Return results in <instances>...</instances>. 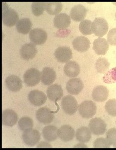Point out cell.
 Wrapping results in <instances>:
<instances>
[{
  "label": "cell",
  "mask_w": 116,
  "mask_h": 150,
  "mask_svg": "<svg viewBox=\"0 0 116 150\" xmlns=\"http://www.w3.org/2000/svg\"><path fill=\"white\" fill-rule=\"evenodd\" d=\"M2 21L3 24L8 27H12L19 21V16L17 11L6 4H2Z\"/></svg>",
  "instance_id": "obj_1"
},
{
  "label": "cell",
  "mask_w": 116,
  "mask_h": 150,
  "mask_svg": "<svg viewBox=\"0 0 116 150\" xmlns=\"http://www.w3.org/2000/svg\"><path fill=\"white\" fill-rule=\"evenodd\" d=\"M96 103L92 100H85L78 106V112L81 117L88 119L93 117L96 112Z\"/></svg>",
  "instance_id": "obj_2"
},
{
  "label": "cell",
  "mask_w": 116,
  "mask_h": 150,
  "mask_svg": "<svg viewBox=\"0 0 116 150\" xmlns=\"http://www.w3.org/2000/svg\"><path fill=\"white\" fill-rule=\"evenodd\" d=\"M61 105L64 112L69 115L75 114L79 106L76 99L70 95H66L63 97Z\"/></svg>",
  "instance_id": "obj_3"
},
{
  "label": "cell",
  "mask_w": 116,
  "mask_h": 150,
  "mask_svg": "<svg viewBox=\"0 0 116 150\" xmlns=\"http://www.w3.org/2000/svg\"><path fill=\"white\" fill-rule=\"evenodd\" d=\"M92 33L96 36L103 37L108 30V24L106 19L103 18H96L92 23Z\"/></svg>",
  "instance_id": "obj_4"
},
{
  "label": "cell",
  "mask_w": 116,
  "mask_h": 150,
  "mask_svg": "<svg viewBox=\"0 0 116 150\" xmlns=\"http://www.w3.org/2000/svg\"><path fill=\"white\" fill-rule=\"evenodd\" d=\"M24 82L28 87H34L38 84L41 80V73L34 68L29 69L23 75Z\"/></svg>",
  "instance_id": "obj_5"
},
{
  "label": "cell",
  "mask_w": 116,
  "mask_h": 150,
  "mask_svg": "<svg viewBox=\"0 0 116 150\" xmlns=\"http://www.w3.org/2000/svg\"><path fill=\"white\" fill-rule=\"evenodd\" d=\"M22 138L25 144L29 146H34L40 141L41 134L38 131L32 128L24 131Z\"/></svg>",
  "instance_id": "obj_6"
},
{
  "label": "cell",
  "mask_w": 116,
  "mask_h": 150,
  "mask_svg": "<svg viewBox=\"0 0 116 150\" xmlns=\"http://www.w3.org/2000/svg\"><path fill=\"white\" fill-rule=\"evenodd\" d=\"M89 128L92 133L95 135H102L106 131L107 125L102 119L97 117L90 120Z\"/></svg>",
  "instance_id": "obj_7"
},
{
  "label": "cell",
  "mask_w": 116,
  "mask_h": 150,
  "mask_svg": "<svg viewBox=\"0 0 116 150\" xmlns=\"http://www.w3.org/2000/svg\"><path fill=\"white\" fill-rule=\"evenodd\" d=\"M29 37L32 43L36 45H40L46 42L48 39V34L43 29L34 28L30 32Z\"/></svg>",
  "instance_id": "obj_8"
},
{
  "label": "cell",
  "mask_w": 116,
  "mask_h": 150,
  "mask_svg": "<svg viewBox=\"0 0 116 150\" xmlns=\"http://www.w3.org/2000/svg\"><path fill=\"white\" fill-rule=\"evenodd\" d=\"M84 83L79 78L70 79L67 82L66 89L69 94L77 95L79 94L84 88Z\"/></svg>",
  "instance_id": "obj_9"
},
{
  "label": "cell",
  "mask_w": 116,
  "mask_h": 150,
  "mask_svg": "<svg viewBox=\"0 0 116 150\" xmlns=\"http://www.w3.org/2000/svg\"><path fill=\"white\" fill-rule=\"evenodd\" d=\"M36 117L37 120L41 123L49 124L53 121L54 115L50 109L47 107H43L36 112Z\"/></svg>",
  "instance_id": "obj_10"
},
{
  "label": "cell",
  "mask_w": 116,
  "mask_h": 150,
  "mask_svg": "<svg viewBox=\"0 0 116 150\" xmlns=\"http://www.w3.org/2000/svg\"><path fill=\"white\" fill-rule=\"evenodd\" d=\"M29 100L30 103L34 106H41L46 103L47 96L41 91L34 90L29 93Z\"/></svg>",
  "instance_id": "obj_11"
},
{
  "label": "cell",
  "mask_w": 116,
  "mask_h": 150,
  "mask_svg": "<svg viewBox=\"0 0 116 150\" xmlns=\"http://www.w3.org/2000/svg\"><path fill=\"white\" fill-rule=\"evenodd\" d=\"M37 52L38 50L36 45L31 42L23 45L20 50L21 56L25 60L33 59L36 56Z\"/></svg>",
  "instance_id": "obj_12"
},
{
  "label": "cell",
  "mask_w": 116,
  "mask_h": 150,
  "mask_svg": "<svg viewBox=\"0 0 116 150\" xmlns=\"http://www.w3.org/2000/svg\"><path fill=\"white\" fill-rule=\"evenodd\" d=\"M54 55L58 62L66 63L72 59V51L69 47L61 46L59 47L56 50Z\"/></svg>",
  "instance_id": "obj_13"
},
{
  "label": "cell",
  "mask_w": 116,
  "mask_h": 150,
  "mask_svg": "<svg viewBox=\"0 0 116 150\" xmlns=\"http://www.w3.org/2000/svg\"><path fill=\"white\" fill-rule=\"evenodd\" d=\"M18 115L13 110L7 109L2 112V124L5 126L12 127L18 122Z\"/></svg>",
  "instance_id": "obj_14"
},
{
  "label": "cell",
  "mask_w": 116,
  "mask_h": 150,
  "mask_svg": "<svg viewBox=\"0 0 116 150\" xmlns=\"http://www.w3.org/2000/svg\"><path fill=\"white\" fill-rule=\"evenodd\" d=\"M92 95V99L95 101L103 102L106 100L108 97V89L103 85L96 86L93 89Z\"/></svg>",
  "instance_id": "obj_15"
},
{
  "label": "cell",
  "mask_w": 116,
  "mask_h": 150,
  "mask_svg": "<svg viewBox=\"0 0 116 150\" xmlns=\"http://www.w3.org/2000/svg\"><path fill=\"white\" fill-rule=\"evenodd\" d=\"M47 93L50 100L57 101L60 100L63 97V90L61 86L55 83L48 87Z\"/></svg>",
  "instance_id": "obj_16"
},
{
  "label": "cell",
  "mask_w": 116,
  "mask_h": 150,
  "mask_svg": "<svg viewBox=\"0 0 116 150\" xmlns=\"http://www.w3.org/2000/svg\"><path fill=\"white\" fill-rule=\"evenodd\" d=\"M58 137L62 141L68 142L72 140L75 136V131L71 126L63 125L58 130Z\"/></svg>",
  "instance_id": "obj_17"
},
{
  "label": "cell",
  "mask_w": 116,
  "mask_h": 150,
  "mask_svg": "<svg viewBox=\"0 0 116 150\" xmlns=\"http://www.w3.org/2000/svg\"><path fill=\"white\" fill-rule=\"evenodd\" d=\"M73 48L79 52L87 51L90 48V42L88 39L84 36H79L74 39L72 42Z\"/></svg>",
  "instance_id": "obj_18"
},
{
  "label": "cell",
  "mask_w": 116,
  "mask_h": 150,
  "mask_svg": "<svg viewBox=\"0 0 116 150\" xmlns=\"http://www.w3.org/2000/svg\"><path fill=\"white\" fill-rule=\"evenodd\" d=\"M109 45L105 38L99 37L93 42V50L98 55H105L107 52Z\"/></svg>",
  "instance_id": "obj_19"
},
{
  "label": "cell",
  "mask_w": 116,
  "mask_h": 150,
  "mask_svg": "<svg viewBox=\"0 0 116 150\" xmlns=\"http://www.w3.org/2000/svg\"><path fill=\"white\" fill-rule=\"evenodd\" d=\"M87 13V8L81 4H78L71 8L70 16L75 21H82L86 17Z\"/></svg>",
  "instance_id": "obj_20"
},
{
  "label": "cell",
  "mask_w": 116,
  "mask_h": 150,
  "mask_svg": "<svg viewBox=\"0 0 116 150\" xmlns=\"http://www.w3.org/2000/svg\"><path fill=\"white\" fill-rule=\"evenodd\" d=\"M57 78L54 69L50 67L43 68L41 72V81L44 85H50L53 83Z\"/></svg>",
  "instance_id": "obj_21"
},
{
  "label": "cell",
  "mask_w": 116,
  "mask_h": 150,
  "mask_svg": "<svg viewBox=\"0 0 116 150\" xmlns=\"http://www.w3.org/2000/svg\"><path fill=\"white\" fill-rule=\"evenodd\" d=\"M53 23L54 26L57 29H65L69 27L71 20L67 13H62L55 16Z\"/></svg>",
  "instance_id": "obj_22"
},
{
  "label": "cell",
  "mask_w": 116,
  "mask_h": 150,
  "mask_svg": "<svg viewBox=\"0 0 116 150\" xmlns=\"http://www.w3.org/2000/svg\"><path fill=\"white\" fill-rule=\"evenodd\" d=\"M5 83L7 88L14 92L18 91L22 87V81L16 75H10L6 78Z\"/></svg>",
  "instance_id": "obj_23"
},
{
  "label": "cell",
  "mask_w": 116,
  "mask_h": 150,
  "mask_svg": "<svg viewBox=\"0 0 116 150\" xmlns=\"http://www.w3.org/2000/svg\"><path fill=\"white\" fill-rule=\"evenodd\" d=\"M64 71L69 78H75L80 73V68L77 62L70 61L67 62L64 66Z\"/></svg>",
  "instance_id": "obj_24"
},
{
  "label": "cell",
  "mask_w": 116,
  "mask_h": 150,
  "mask_svg": "<svg viewBox=\"0 0 116 150\" xmlns=\"http://www.w3.org/2000/svg\"><path fill=\"white\" fill-rule=\"evenodd\" d=\"M76 139L78 141L82 143L88 142L92 138V132L88 127L83 126L76 131Z\"/></svg>",
  "instance_id": "obj_25"
},
{
  "label": "cell",
  "mask_w": 116,
  "mask_h": 150,
  "mask_svg": "<svg viewBox=\"0 0 116 150\" xmlns=\"http://www.w3.org/2000/svg\"><path fill=\"white\" fill-rule=\"evenodd\" d=\"M58 128L53 125H48L44 127L42 130V134L45 140L53 142L57 139Z\"/></svg>",
  "instance_id": "obj_26"
},
{
  "label": "cell",
  "mask_w": 116,
  "mask_h": 150,
  "mask_svg": "<svg viewBox=\"0 0 116 150\" xmlns=\"http://www.w3.org/2000/svg\"><path fill=\"white\" fill-rule=\"evenodd\" d=\"M32 27V23L29 18L20 19L16 24L17 31L23 34H27L30 33Z\"/></svg>",
  "instance_id": "obj_27"
},
{
  "label": "cell",
  "mask_w": 116,
  "mask_h": 150,
  "mask_svg": "<svg viewBox=\"0 0 116 150\" xmlns=\"http://www.w3.org/2000/svg\"><path fill=\"white\" fill-rule=\"evenodd\" d=\"M63 8L62 3L57 2L46 3V10L48 13L52 15H58Z\"/></svg>",
  "instance_id": "obj_28"
},
{
  "label": "cell",
  "mask_w": 116,
  "mask_h": 150,
  "mask_svg": "<svg viewBox=\"0 0 116 150\" xmlns=\"http://www.w3.org/2000/svg\"><path fill=\"white\" fill-rule=\"evenodd\" d=\"M110 63L106 58H99L97 60L95 66L98 72L100 74H106L108 70Z\"/></svg>",
  "instance_id": "obj_29"
},
{
  "label": "cell",
  "mask_w": 116,
  "mask_h": 150,
  "mask_svg": "<svg viewBox=\"0 0 116 150\" xmlns=\"http://www.w3.org/2000/svg\"><path fill=\"white\" fill-rule=\"evenodd\" d=\"M92 22L90 20H83L81 21L79 26L80 31L83 35H91L93 33L92 30Z\"/></svg>",
  "instance_id": "obj_30"
},
{
  "label": "cell",
  "mask_w": 116,
  "mask_h": 150,
  "mask_svg": "<svg viewBox=\"0 0 116 150\" xmlns=\"http://www.w3.org/2000/svg\"><path fill=\"white\" fill-rule=\"evenodd\" d=\"M18 125L20 130L25 131L33 128L34 122L30 117L24 116L20 119L18 121Z\"/></svg>",
  "instance_id": "obj_31"
},
{
  "label": "cell",
  "mask_w": 116,
  "mask_h": 150,
  "mask_svg": "<svg viewBox=\"0 0 116 150\" xmlns=\"http://www.w3.org/2000/svg\"><path fill=\"white\" fill-rule=\"evenodd\" d=\"M46 3L33 2L31 4V10L34 16L39 17L46 10Z\"/></svg>",
  "instance_id": "obj_32"
},
{
  "label": "cell",
  "mask_w": 116,
  "mask_h": 150,
  "mask_svg": "<svg viewBox=\"0 0 116 150\" xmlns=\"http://www.w3.org/2000/svg\"><path fill=\"white\" fill-rule=\"evenodd\" d=\"M105 110L109 115L116 116V99H110L105 104Z\"/></svg>",
  "instance_id": "obj_33"
},
{
  "label": "cell",
  "mask_w": 116,
  "mask_h": 150,
  "mask_svg": "<svg viewBox=\"0 0 116 150\" xmlns=\"http://www.w3.org/2000/svg\"><path fill=\"white\" fill-rule=\"evenodd\" d=\"M103 80L104 82L107 83H116V67L107 72L103 77Z\"/></svg>",
  "instance_id": "obj_34"
},
{
  "label": "cell",
  "mask_w": 116,
  "mask_h": 150,
  "mask_svg": "<svg viewBox=\"0 0 116 150\" xmlns=\"http://www.w3.org/2000/svg\"><path fill=\"white\" fill-rule=\"evenodd\" d=\"M106 139L110 145L116 147V128H112L108 131L106 134Z\"/></svg>",
  "instance_id": "obj_35"
},
{
  "label": "cell",
  "mask_w": 116,
  "mask_h": 150,
  "mask_svg": "<svg viewBox=\"0 0 116 150\" xmlns=\"http://www.w3.org/2000/svg\"><path fill=\"white\" fill-rule=\"evenodd\" d=\"M110 144L109 143L106 139L101 137L95 140L93 143V147L94 148H110Z\"/></svg>",
  "instance_id": "obj_36"
},
{
  "label": "cell",
  "mask_w": 116,
  "mask_h": 150,
  "mask_svg": "<svg viewBox=\"0 0 116 150\" xmlns=\"http://www.w3.org/2000/svg\"><path fill=\"white\" fill-rule=\"evenodd\" d=\"M107 41L111 45H116V28H114L109 31L107 35Z\"/></svg>",
  "instance_id": "obj_37"
},
{
  "label": "cell",
  "mask_w": 116,
  "mask_h": 150,
  "mask_svg": "<svg viewBox=\"0 0 116 150\" xmlns=\"http://www.w3.org/2000/svg\"><path fill=\"white\" fill-rule=\"evenodd\" d=\"M52 146L48 142H42L39 143L37 146L38 148H51Z\"/></svg>",
  "instance_id": "obj_38"
},
{
  "label": "cell",
  "mask_w": 116,
  "mask_h": 150,
  "mask_svg": "<svg viewBox=\"0 0 116 150\" xmlns=\"http://www.w3.org/2000/svg\"><path fill=\"white\" fill-rule=\"evenodd\" d=\"M115 18H116V11L115 13Z\"/></svg>",
  "instance_id": "obj_39"
}]
</instances>
